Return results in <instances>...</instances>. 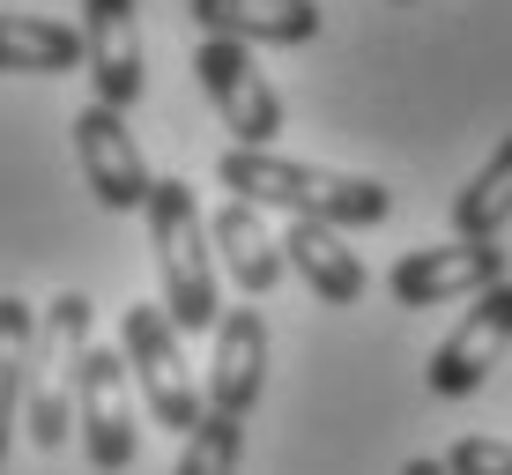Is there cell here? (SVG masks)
Listing matches in <instances>:
<instances>
[{
	"label": "cell",
	"mask_w": 512,
	"mask_h": 475,
	"mask_svg": "<svg viewBox=\"0 0 512 475\" xmlns=\"http://www.w3.org/2000/svg\"><path fill=\"white\" fill-rule=\"evenodd\" d=\"M82 30L52 15H0V75H75Z\"/></svg>",
	"instance_id": "obj_15"
},
{
	"label": "cell",
	"mask_w": 512,
	"mask_h": 475,
	"mask_svg": "<svg viewBox=\"0 0 512 475\" xmlns=\"http://www.w3.org/2000/svg\"><path fill=\"white\" fill-rule=\"evenodd\" d=\"M82 75H90L97 104L134 112L149 90V67H141V8L134 0H82Z\"/></svg>",
	"instance_id": "obj_9"
},
{
	"label": "cell",
	"mask_w": 512,
	"mask_h": 475,
	"mask_svg": "<svg viewBox=\"0 0 512 475\" xmlns=\"http://www.w3.org/2000/svg\"><path fill=\"white\" fill-rule=\"evenodd\" d=\"M401 475H453L446 461H401Z\"/></svg>",
	"instance_id": "obj_20"
},
{
	"label": "cell",
	"mask_w": 512,
	"mask_h": 475,
	"mask_svg": "<svg viewBox=\"0 0 512 475\" xmlns=\"http://www.w3.org/2000/svg\"><path fill=\"white\" fill-rule=\"evenodd\" d=\"M208 245H216V268L231 275L245 297H268L282 275H290V260H282V238L260 223L253 201H223L216 216H208Z\"/></svg>",
	"instance_id": "obj_13"
},
{
	"label": "cell",
	"mask_w": 512,
	"mask_h": 475,
	"mask_svg": "<svg viewBox=\"0 0 512 475\" xmlns=\"http://www.w3.org/2000/svg\"><path fill=\"white\" fill-rule=\"evenodd\" d=\"M30 357H38V312H30V297L0 290V461H8V438L23 424Z\"/></svg>",
	"instance_id": "obj_16"
},
{
	"label": "cell",
	"mask_w": 512,
	"mask_h": 475,
	"mask_svg": "<svg viewBox=\"0 0 512 475\" xmlns=\"http://www.w3.org/2000/svg\"><path fill=\"white\" fill-rule=\"evenodd\" d=\"M90 349V297L60 290L38 312V357H30V394H23V431L38 453H60L75 438V372Z\"/></svg>",
	"instance_id": "obj_3"
},
{
	"label": "cell",
	"mask_w": 512,
	"mask_h": 475,
	"mask_svg": "<svg viewBox=\"0 0 512 475\" xmlns=\"http://www.w3.org/2000/svg\"><path fill=\"white\" fill-rule=\"evenodd\" d=\"M394 8H416V0H394Z\"/></svg>",
	"instance_id": "obj_21"
},
{
	"label": "cell",
	"mask_w": 512,
	"mask_h": 475,
	"mask_svg": "<svg viewBox=\"0 0 512 475\" xmlns=\"http://www.w3.org/2000/svg\"><path fill=\"white\" fill-rule=\"evenodd\" d=\"M238 461H245V416L201 409V424L186 431V453L171 475H238Z\"/></svg>",
	"instance_id": "obj_18"
},
{
	"label": "cell",
	"mask_w": 512,
	"mask_h": 475,
	"mask_svg": "<svg viewBox=\"0 0 512 475\" xmlns=\"http://www.w3.org/2000/svg\"><path fill=\"white\" fill-rule=\"evenodd\" d=\"M282 260L305 275V290L320 297V305H357V297L372 290L357 245H342L334 223H290V231H282Z\"/></svg>",
	"instance_id": "obj_14"
},
{
	"label": "cell",
	"mask_w": 512,
	"mask_h": 475,
	"mask_svg": "<svg viewBox=\"0 0 512 475\" xmlns=\"http://www.w3.org/2000/svg\"><path fill=\"white\" fill-rule=\"evenodd\" d=\"M512 275V253L490 238H453V245H416L409 260H394V275H386V290H394V305H468V297H483L490 283H505Z\"/></svg>",
	"instance_id": "obj_7"
},
{
	"label": "cell",
	"mask_w": 512,
	"mask_h": 475,
	"mask_svg": "<svg viewBox=\"0 0 512 475\" xmlns=\"http://www.w3.org/2000/svg\"><path fill=\"white\" fill-rule=\"evenodd\" d=\"M75 438L90 453L97 475H127L134 453H141V431H134V379H127V357L119 349H82V372H75Z\"/></svg>",
	"instance_id": "obj_5"
},
{
	"label": "cell",
	"mask_w": 512,
	"mask_h": 475,
	"mask_svg": "<svg viewBox=\"0 0 512 475\" xmlns=\"http://www.w3.org/2000/svg\"><path fill=\"white\" fill-rule=\"evenodd\" d=\"M119 357H127V379L141 386V401H149V416L164 431H193L201 424V379H193L186 349H179V327L164 320V305H127V320H119Z\"/></svg>",
	"instance_id": "obj_4"
},
{
	"label": "cell",
	"mask_w": 512,
	"mask_h": 475,
	"mask_svg": "<svg viewBox=\"0 0 512 475\" xmlns=\"http://www.w3.org/2000/svg\"><path fill=\"white\" fill-rule=\"evenodd\" d=\"M512 223V134L490 149V164L453 193V238H498Z\"/></svg>",
	"instance_id": "obj_17"
},
{
	"label": "cell",
	"mask_w": 512,
	"mask_h": 475,
	"mask_svg": "<svg viewBox=\"0 0 512 475\" xmlns=\"http://www.w3.org/2000/svg\"><path fill=\"white\" fill-rule=\"evenodd\" d=\"M149 253H156V283H164V320L179 334H216L223 297H216V245H208V216L193 201L186 179H156L149 201Z\"/></svg>",
	"instance_id": "obj_2"
},
{
	"label": "cell",
	"mask_w": 512,
	"mask_h": 475,
	"mask_svg": "<svg viewBox=\"0 0 512 475\" xmlns=\"http://www.w3.org/2000/svg\"><path fill=\"white\" fill-rule=\"evenodd\" d=\"M512 349V275L505 283H490L483 297H468V312L453 320V334L431 349V394L438 401H468L475 386L498 372V357Z\"/></svg>",
	"instance_id": "obj_8"
},
{
	"label": "cell",
	"mask_w": 512,
	"mask_h": 475,
	"mask_svg": "<svg viewBox=\"0 0 512 475\" xmlns=\"http://www.w3.org/2000/svg\"><path fill=\"white\" fill-rule=\"evenodd\" d=\"M75 164H82V179H90V193L104 208H141L149 201V186H156V171H149V156H141L134 142V127H127V112H112V104H82L75 112Z\"/></svg>",
	"instance_id": "obj_10"
},
{
	"label": "cell",
	"mask_w": 512,
	"mask_h": 475,
	"mask_svg": "<svg viewBox=\"0 0 512 475\" xmlns=\"http://www.w3.org/2000/svg\"><path fill=\"white\" fill-rule=\"evenodd\" d=\"M446 468H453V475H512V438H490V431H468V438H453V453H446Z\"/></svg>",
	"instance_id": "obj_19"
},
{
	"label": "cell",
	"mask_w": 512,
	"mask_h": 475,
	"mask_svg": "<svg viewBox=\"0 0 512 475\" xmlns=\"http://www.w3.org/2000/svg\"><path fill=\"white\" fill-rule=\"evenodd\" d=\"M268 320L260 305H231L216 320V357H208V379H201V401L216 416H253L260 394H268Z\"/></svg>",
	"instance_id": "obj_11"
},
{
	"label": "cell",
	"mask_w": 512,
	"mask_h": 475,
	"mask_svg": "<svg viewBox=\"0 0 512 475\" xmlns=\"http://www.w3.org/2000/svg\"><path fill=\"white\" fill-rule=\"evenodd\" d=\"M193 75H201V90H208V104L223 112V127H231L238 149H275V134H282V97H275V82L260 75L253 45L201 38V45H193Z\"/></svg>",
	"instance_id": "obj_6"
},
{
	"label": "cell",
	"mask_w": 512,
	"mask_h": 475,
	"mask_svg": "<svg viewBox=\"0 0 512 475\" xmlns=\"http://www.w3.org/2000/svg\"><path fill=\"white\" fill-rule=\"evenodd\" d=\"M216 179L231 186V201L282 208L290 223H334V231H372L394 216V186L357 179V171H327V164H297L275 149H223Z\"/></svg>",
	"instance_id": "obj_1"
},
{
	"label": "cell",
	"mask_w": 512,
	"mask_h": 475,
	"mask_svg": "<svg viewBox=\"0 0 512 475\" xmlns=\"http://www.w3.org/2000/svg\"><path fill=\"white\" fill-rule=\"evenodd\" d=\"M201 38L231 45H312L320 38V0H186Z\"/></svg>",
	"instance_id": "obj_12"
}]
</instances>
